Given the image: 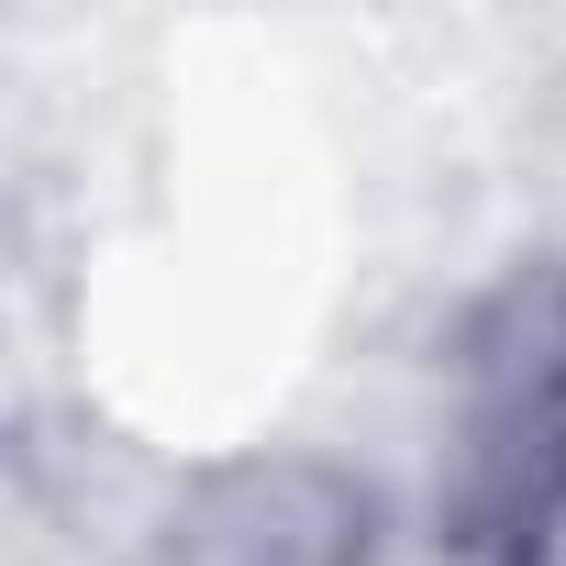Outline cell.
<instances>
[{"mask_svg":"<svg viewBox=\"0 0 566 566\" xmlns=\"http://www.w3.org/2000/svg\"><path fill=\"white\" fill-rule=\"evenodd\" d=\"M455 511H467L478 544H522L566 511V334L533 301H511V334L478 356Z\"/></svg>","mask_w":566,"mask_h":566,"instance_id":"1","label":"cell"}]
</instances>
